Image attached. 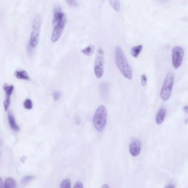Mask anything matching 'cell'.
<instances>
[{
	"instance_id": "cell-2",
	"label": "cell",
	"mask_w": 188,
	"mask_h": 188,
	"mask_svg": "<svg viewBox=\"0 0 188 188\" xmlns=\"http://www.w3.org/2000/svg\"><path fill=\"white\" fill-rule=\"evenodd\" d=\"M107 111L104 105H100L94 113L92 122L95 128L99 132H102L106 126Z\"/></svg>"
},
{
	"instance_id": "cell-6",
	"label": "cell",
	"mask_w": 188,
	"mask_h": 188,
	"mask_svg": "<svg viewBox=\"0 0 188 188\" xmlns=\"http://www.w3.org/2000/svg\"><path fill=\"white\" fill-rule=\"evenodd\" d=\"M184 55V51L180 46H175L172 50V65L175 69H178L181 66Z\"/></svg>"
},
{
	"instance_id": "cell-15",
	"label": "cell",
	"mask_w": 188,
	"mask_h": 188,
	"mask_svg": "<svg viewBox=\"0 0 188 188\" xmlns=\"http://www.w3.org/2000/svg\"><path fill=\"white\" fill-rule=\"evenodd\" d=\"M3 89L6 92V99H10L12 94L13 91V89H14V86L13 85H8L7 84H5L3 85Z\"/></svg>"
},
{
	"instance_id": "cell-7",
	"label": "cell",
	"mask_w": 188,
	"mask_h": 188,
	"mask_svg": "<svg viewBox=\"0 0 188 188\" xmlns=\"http://www.w3.org/2000/svg\"><path fill=\"white\" fill-rule=\"evenodd\" d=\"M66 17L60 23L53 26V29L51 35V40L53 43L56 42L60 38L66 24Z\"/></svg>"
},
{
	"instance_id": "cell-28",
	"label": "cell",
	"mask_w": 188,
	"mask_h": 188,
	"mask_svg": "<svg viewBox=\"0 0 188 188\" xmlns=\"http://www.w3.org/2000/svg\"><path fill=\"white\" fill-rule=\"evenodd\" d=\"M33 48L31 46V45L29 44V45L28 46V52L29 54H30V55L32 54V53H33Z\"/></svg>"
},
{
	"instance_id": "cell-8",
	"label": "cell",
	"mask_w": 188,
	"mask_h": 188,
	"mask_svg": "<svg viewBox=\"0 0 188 188\" xmlns=\"http://www.w3.org/2000/svg\"><path fill=\"white\" fill-rule=\"evenodd\" d=\"M142 148V143L137 139H133L129 145V152L130 154L134 157L137 156L141 151Z\"/></svg>"
},
{
	"instance_id": "cell-14",
	"label": "cell",
	"mask_w": 188,
	"mask_h": 188,
	"mask_svg": "<svg viewBox=\"0 0 188 188\" xmlns=\"http://www.w3.org/2000/svg\"><path fill=\"white\" fill-rule=\"evenodd\" d=\"M100 89L102 97L104 98L106 97L109 91V86L107 83H101L100 85Z\"/></svg>"
},
{
	"instance_id": "cell-1",
	"label": "cell",
	"mask_w": 188,
	"mask_h": 188,
	"mask_svg": "<svg viewBox=\"0 0 188 188\" xmlns=\"http://www.w3.org/2000/svg\"><path fill=\"white\" fill-rule=\"evenodd\" d=\"M115 58L117 68L123 76L128 80H132L133 78L132 69L128 63L126 57L122 49L119 46L116 49Z\"/></svg>"
},
{
	"instance_id": "cell-29",
	"label": "cell",
	"mask_w": 188,
	"mask_h": 188,
	"mask_svg": "<svg viewBox=\"0 0 188 188\" xmlns=\"http://www.w3.org/2000/svg\"><path fill=\"white\" fill-rule=\"evenodd\" d=\"M164 188H175V186L173 184H168Z\"/></svg>"
},
{
	"instance_id": "cell-25",
	"label": "cell",
	"mask_w": 188,
	"mask_h": 188,
	"mask_svg": "<svg viewBox=\"0 0 188 188\" xmlns=\"http://www.w3.org/2000/svg\"><path fill=\"white\" fill-rule=\"evenodd\" d=\"M66 2L68 3V5L71 6V7H76L78 5L76 0H66Z\"/></svg>"
},
{
	"instance_id": "cell-26",
	"label": "cell",
	"mask_w": 188,
	"mask_h": 188,
	"mask_svg": "<svg viewBox=\"0 0 188 188\" xmlns=\"http://www.w3.org/2000/svg\"><path fill=\"white\" fill-rule=\"evenodd\" d=\"M73 188H84L83 184V183H81V182L78 181L74 184Z\"/></svg>"
},
{
	"instance_id": "cell-31",
	"label": "cell",
	"mask_w": 188,
	"mask_h": 188,
	"mask_svg": "<svg viewBox=\"0 0 188 188\" xmlns=\"http://www.w3.org/2000/svg\"><path fill=\"white\" fill-rule=\"evenodd\" d=\"M3 180H2V179L0 177V188H3Z\"/></svg>"
},
{
	"instance_id": "cell-9",
	"label": "cell",
	"mask_w": 188,
	"mask_h": 188,
	"mask_svg": "<svg viewBox=\"0 0 188 188\" xmlns=\"http://www.w3.org/2000/svg\"><path fill=\"white\" fill-rule=\"evenodd\" d=\"M65 17L66 15L64 13H63L61 7L59 6L56 7L53 10V17L52 20L53 26L60 23Z\"/></svg>"
},
{
	"instance_id": "cell-13",
	"label": "cell",
	"mask_w": 188,
	"mask_h": 188,
	"mask_svg": "<svg viewBox=\"0 0 188 188\" xmlns=\"http://www.w3.org/2000/svg\"><path fill=\"white\" fill-rule=\"evenodd\" d=\"M15 76L18 79H23L26 80H30V78L29 75L25 71H15Z\"/></svg>"
},
{
	"instance_id": "cell-32",
	"label": "cell",
	"mask_w": 188,
	"mask_h": 188,
	"mask_svg": "<svg viewBox=\"0 0 188 188\" xmlns=\"http://www.w3.org/2000/svg\"><path fill=\"white\" fill-rule=\"evenodd\" d=\"M102 188H110V187H109V185H108V184H105L103 186H102Z\"/></svg>"
},
{
	"instance_id": "cell-10",
	"label": "cell",
	"mask_w": 188,
	"mask_h": 188,
	"mask_svg": "<svg viewBox=\"0 0 188 188\" xmlns=\"http://www.w3.org/2000/svg\"><path fill=\"white\" fill-rule=\"evenodd\" d=\"M166 113L167 110L164 107H161L159 109L156 117V122L157 124L160 125L162 123L165 118Z\"/></svg>"
},
{
	"instance_id": "cell-3",
	"label": "cell",
	"mask_w": 188,
	"mask_h": 188,
	"mask_svg": "<svg viewBox=\"0 0 188 188\" xmlns=\"http://www.w3.org/2000/svg\"><path fill=\"white\" fill-rule=\"evenodd\" d=\"M174 76L172 73H168L165 78L160 92V96L163 101H167L171 96L173 85Z\"/></svg>"
},
{
	"instance_id": "cell-12",
	"label": "cell",
	"mask_w": 188,
	"mask_h": 188,
	"mask_svg": "<svg viewBox=\"0 0 188 188\" xmlns=\"http://www.w3.org/2000/svg\"><path fill=\"white\" fill-rule=\"evenodd\" d=\"M17 185L15 180L11 177L6 178L3 184V188H16Z\"/></svg>"
},
{
	"instance_id": "cell-17",
	"label": "cell",
	"mask_w": 188,
	"mask_h": 188,
	"mask_svg": "<svg viewBox=\"0 0 188 188\" xmlns=\"http://www.w3.org/2000/svg\"><path fill=\"white\" fill-rule=\"evenodd\" d=\"M94 50H95V47L92 45H90L88 46H87V47H85V49H83L81 50V52L87 56H92V55L94 53Z\"/></svg>"
},
{
	"instance_id": "cell-33",
	"label": "cell",
	"mask_w": 188,
	"mask_h": 188,
	"mask_svg": "<svg viewBox=\"0 0 188 188\" xmlns=\"http://www.w3.org/2000/svg\"><path fill=\"white\" fill-rule=\"evenodd\" d=\"M184 123H185V124H187L188 123V118H186V119L185 120V121H184Z\"/></svg>"
},
{
	"instance_id": "cell-23",
	"label": "cell",
	"mask_w": 188,
	"mask_h": 188,
	"mask_svg": "<svg viewBox=\"0 0 188 188\" xmlns=\"http://www.w3.org/2000/svg\"><path fill=\"white\" fill-rule=\"evenodd\" d=\"M61 92L59 91H56L53 94V97L55 101H58L61 98Z\"/></svg>"
},
{
	"instance_id": "cell-4",
	"label": "cell",
	"mask_w": 188,
	"mask_h": 188,
	"mask_svg": "<svg viewBox=\"0 0 188 188\" xmlns=\"http://www.w3.org/2000/svg\"><path fill=\"white\" fill-rule=\"evenodd\" d=\"M41 25V18L39 15L34 17L32 23L33 31L31 33L29 44L33 48H35L38 45L40 34V29Z\"/></svg>"
},
{
	"instance_id": "cell-21",
	"label": "cell",
	"mask_w": 188,
	"mask_h": 188,
	"mask_svg": "<svg viewBox=\"0 0 188 188\" xmlns=\"http://www.w3.org/2000/svg\"><path fill=\"white\" fill-rule=\"evenodd\" d=\"M35 178V177L33 176H28L22 179L21 183H22L23 184H26L27 183H29V182H31V180H33Z\"/></svg>"
},
{
	"instance_id": "cell-19",
	"label": "cell",
	"mask_w": 188,
	"mask_h": 188,
	"mask_svg": "<svg viewBox=\"0 0 188 188\" xmlns=\"http://www.w3.org/2000/svg\"><path fill=\"white\" fill-rule=\"evenodd\" d=\"M60 188H71V183L69 179L63 180L61 184Z\"/></svg>"
},
{
	"instance_id": "cell-16",
	"label": "cell",
	"mask_w": 188,
	"mask_h": 188,
	"mask_svg": "<svg viewBox=\"0 0 188 188\" xmlns=\"http://www.w3.org/2000/svg\"><path fill=\"white\" fill-rule=\"evenodd\" d=\"M142 45H138V46L133 47L131 49V55L133 57L135 58H137L139 56L141 51L142 50Z\"/></svg>"
},
{
	"instance_id": "cell-22",
	"label": "cell",
	"mask_w": 188,
	"mask_h": 188,
	"mask_svg": "<svg viewBox=\"0 0 188 188\" xmlns=\"http://www.w3.org/2000/svg\"><path fill=\"white\" fill-rule=\"evenodd\" d=\"M10 99H6L3 102V106H4V108H5V111H8V108L10 107Z\"/></svg>"
},
{
	"instance_id": "cell-30",
	"label": "cell",
	"mask_w": 188,
	"mask_h": 188,
	"mask_svg": "<svg viewBox=\"0 0 188 188\" xmlns=\"http://www.w3.org/2000/svg\"><path fill=\"white\" fill-rule=\"evenodd\" d=\"M183 111L187 114H188V106H185L183 108Z\"/></svg>"
},
{
	"instance_id": "cell-5",
	"label": "cell",
	"mask_w": 188,
	"mask_h": 188,
	"mask_svg": "<svg viewBox=\"0 0 188 188\" xmlns=\"http://www.w3.org/2000/svg\"><path fill=\"white\" fill-rule=\"evenodd\" d=\"M103 51L101 48L97 50L95 61L94 71L97 78H101L103 75Z\"/></svg>"
},
{
	"instance_id": "cell-27",
	"label": "cell",
	"mask_w": 188,
	"mask_h": 188,
	"mask_svg": "<svg viewBox=\"0 0 188 188\" xmlns=\"http://www.w3.org/2000/svg\"><path fill=\"white\" fill-rule=\"evenodd\" d=\"M74 121H75V123L76 124V125H79L81 123V119L80 117L77 116L75 118Z\"/></svg>"
},
{
	"instance_id": "cell-11",
	"label": "cell",
	"mask_w": 188,
	"mask_h": 188,
	"mask_svg": "<svg viewBox=\"0 0 188 188\" xmlns=\"http://www.w3.org/2000/svg\"><path fill=\"white\" fill-rule=\"evenodd\" d=\"M8 119L10 126V128H12V129L15 132L19 131L20 128L19 127V126L17 125L16 121H15V118L13 116V114H12V113L10 111H8Z\"/></svg>"
},
{
	"instance_id": "cell-20",
	"label": "cell",
	"mask_w": 188,
	"mask_h": 188,
	"mask_svg": "<svg viewBox=\"0 0 188 188\" xmlns=\"http://www.w3.org/2000/svg\"><path fill=\"white\" fill-rule=\"evenodd\" d=\"M23 106H24V108H26V109H27V110H31V109H32L33 106L32 101L31 100H30V99H26V101L24 102Z\"/></svg>"
},
{
	"instance_id": "cell-18",
	"label": "cell",
	"mask_w": 188,
	"mask_h": 188,
	"mask_svg": "<svg viewBox=\"0 0 188 188\" xmlns=\"http://www.w3.org/2000/svg\"><path fill=\"white\" fill-rule=\"evenodd\" d=\"M110 3L114 10L116 12L119 11L120 2L119 0H110Z\"/></svg>"
},
{
	"instance_id": "cell-34",
	"label": "cell",
	"mask_w": 188,
	"mask_h": 188,
	"mask_svg": "<svg viewBox=\"0 0 188 188\" xmlns=\"http://www.w3.org/2000/svg\"><path fill=\"white\" fill-rule=\"evenodd\" d=\"M0 155H1V153H0Z\"/></svg>"
},
{
	"instance_id": "cell-24",
	"label": "cell",
	"mask_w": 188,
	"mask_h": 188,
	"mask_svg": "<svg viewBox=\"0 0 188 188\" xmlns=\"http://www.w3.org/2000/svg\"><path fill=\"white\" fill-rule=\"evenodd\" d=\"M147 81H148V78L147 76L145 74H143L141 76V83L142 86H145L147 84Z\"/></svg>"
}]
</instances>
